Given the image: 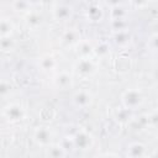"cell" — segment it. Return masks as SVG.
<instances>
[{
  "label": "cell",
  "mask_w": 158,
  "mask_h": 158,
  "mask_svg": "<svg viewBox=\"0 0 158 158\" xmlns=\"http://www.w3.org/2000/svg\"><path fill=\"white\" fill-rule=\"evenodd\" d=\"M77 53L80 56V58H84V57H90L93 53H94V46L89 42V41H85V40H80L77 44Z\"/></svg>",
  "instance_id": "obj_11"
},
{
  "label": "cell",
  "mask_w": 158,
  "mask_h": 158,
  "mask_svg": "<svg viewBox=\"0 0 158 158\" xmlns=\"http://www.w3.org/2000/svg\"><path fill=\"white\" fill-rule=\"evenodd\" d=\"M148 48L151 51H153V52L157 49V35L156 33L152 35V37L148 40Z\"/></svg>",
  "instance_id": "obj_27"
},
{
  "label": "cell",
  "mask_w": 158,
  "mask_h": 158,
  "mask_svg": "<svg viewBox=\"0 0 158 158\" xmlns=\"http://www.w3.org/2000/svg\"><path fill=\"white\" fill-rule=\"evenodd\" d=\"M95 70H96L95 62L90 57L80 58L77 62V64H75V72L81 78H89V77H91L95 73Z\"/></svg>",
  "instance_id": "obj_4"
},
{
  "label": "cell",
  "mask_w": 158,
  "mask_h": 158,
  "mask_svg": "<svg viewBox=\"0 0 158 158\" xmlns=\"http://www.w3.org/2000/svg\"><path fill=\"white\" fill-rule=\"evenodd\" d=\"M52 0H42V2H51Z\"/></svg>",
  "instance_id": "obj_30"
},
{
  "label": "cell",
  "mask_w": 158,
  "mask_h": 158,
  "mask_svg": "<svg viewBox=\"0 0 158 158\" xmlns=\"http://www.w3.org/2000/svg\"><path fill=\"white\" fill-rule=\"evenodd\" d=\"M104 16V12H102V9L99 6V5H91L89 9H88V17L91 20V21H100Z\"/></svg>",
  "instance_id": "obj_17"
},
{
  "label": "cell",
  "mask_w": 158,
  "mask_h": 158,
  "mask_svg": "<svg viewBox=\"0 0 158 158\" xmlns=\"http://www.w3.org/2000/svg\"><path fill=\"white\" fill-rule=\"evenodd\" d=\"M14 31V23L10 19H0V37L11 36Z\"/></svg>",
  "instance_id": "obj_15"
},
{
  "label": "cell",
  "mask_w": 158,
  "mask_h": 158,
  "mask_svg": "<svg viewBox=\"0 0 158 158\" xmlns=\"http://www.w3.org/2000/svg\"><path fill=\"white\" fill-rule=\"evenodd\" d=\"M25 21H26V23H27V26H28L30 28L36 30V28L41 27V25H42V16H41L38 12L30 10L28 12H26Z\"/></svg>",
  "instance_id": "obj_13"
},
{
  "label": "cell",
  "mask_w": 158,
  "mask_h": 158,
  "mask_svg": "<svg viewBox=\"0 0 158 158\" xmlns=\"http://www.w3.org/2000/svg\"><path fill=\"white\" fill-rule=\"evenodd\" d=\"M109 53H110V46L106 42H100L94 47V54L100 58L106 57Z\"/></svg>",
  "instance_id": "obj_20"
},
{
  "label": "cell",
  "mask_w": 158,
  "mask_h": 158,
  "mask_svg": "<svg viewBox=\"0 0 158 158\" xmlns=\"http://www.w3.org/2000/svg\"><path fill=\"white\" fill-rule=\"evenodd\" d=\"M73 144H74V147L75 148H78V149H81V151H86V149H89L91 146H93V137L88 133V132H85V131H79V132H77L73 137Z\"/></svg>",
  "instance_id": "obj_5"
},
{
  "label": "cell",
  "mask_w": 158,
  "mask_h": 158,
  "mask_svg": "<svg viewBox=\"0 0 158 158\" xmlns=\"http://www.w3.org/2000/svg\"><path fill=\"white\" fill-rule=\"evenodd\" d=\"M53 83H54V85H56L57 88L64 90V89H68V88L72 85V83H73V77H72L68 72H60V73H58V74L54 77Z\"/></svg>",
  "instance_id": "obj_9"
},
{
  "label": "cell",
  "mask_w": 158,
  "mask_h": 158,
  "mask_svg": "<svg viewBox=\"0 0 158 158\" xmlns=\"http://www.w3.org/2000/svg\"><path fill=\"white\" fill-rule=\"evenodd\" d=\"M30 6L31 4L28 2V0H15L12 1V7L15 11L19 12H28L30 11Z\"/></svg>",
  "instance_id": "obj_22"
},
{
  "label": "cell",
  "mask_w": 158,
  "mask_h": 158,
  "mask_svg": "<svg viewBox=\"0 0 158 158\" xmlns=\"http://www.w3.org/2000/svg\"><path fill=\"white\" fill-rule=\"evenodd\" d=\"M147 1H156V0H147Z\"/></svg>",
  "instance_id": "obj_31"
},
{
  "label": "cell",
  "mask_w": 158,
  "mask_h": 158,
  "mask_svg": "<svg viewBox=\"0 0 158 158\" xmlns=\"http://www.w3.org/2000/svg\"><path fill=\"white\" fill-rule=\"evenodd\" d=\"M121 101H122L123 107L132 111V110H136V109L142 106L144 98H143V94L141 90H138L137 88H131V89H127L122 93Z\"/></svg>",
  "instance_id": "obj_1"
},
{
  "label": "cell",
  "mask_w": 158,
  "mask_h": 158,
  "mask_svg": "<svg viewBox=\"0 0 158 158\" xmlns=\"http://www.w3.org/2000/svg\"><path fill=\"white\" fill-rule=\"evenodd\" d=\"M58 63L56 60V58L51 54H44L38 59V67L43 70V72H52L57 68Z\"/></svg>",
  "instance_id": "obj_10"
},
{
  "label": "cell",
  "mask_w": 158,
  "mask_h": 158,
  "mask_svg": "<svg viewBox=\"0 0 158 158\" xmlns=\"http://www.w3.org/2000/svg\"><path fill=\"white\" fill-rule=\"evenodd\" d=\"M12 91V86L6 80H0V98H6Z\"/></svg>",
  "instance_id": "obj_24"
},
{
  "label": "cell",
  "mask_w": 158,
  "mask_h": 158,
  "mask_svg": "<svg viewBox=\"0 0 158 158\" xmlns=\"http://www.w3.org/2000/svg\"><path fill=\"white\" fill-rule=\"evenodd\" d=\"M73 102L79 109H86L93 104V95L88 90H78L73 95Z\"/></svg>",
  "instance_id": "obj_6"
},
{
  "label": "cell",
  "mask_w": 158,
  "mask_h": 158,
  "mask_svg": "<svg viewBox=\"0 0 158 158\" xmlns=\"http://www.w3.org/2000/svg\"><path fill=\"white\" fill-rule=\"evenodd\" d=\"M15 47V41L11 36H2L0 37V49L2 52L12 51Z\"/></svg>",
  "instance_id": "obj_19"
},
{
  "label": "cell",
  "mask_w": 158,
  "mask_h": 158,
  "mask_svg": "<svg viewBox=\"0 0 158 158\" xmlns=\"http://www.w3.org/2000/svg\"><path fill=\"white\" fill-rule=\"evenodd\" d=\"M147 117H148V123H149V127H156L157 123H158V115H157V110H153L151 112L147 114Z\"/></svg>",
  "instance_id": "obj_26"
},
{
  "label": "cell",
  "mask_w": 158,
  "mask_h": 158,
  "mask_svg": "<svg viewBox=\"0 0 158 158\" xmlns=\"http://www.w3.org/2000/svg\"><path fill=\"white\" fill-rule=\"evenodd\" d=\"M110 26L114 32H117V31L126 30L128 26V22L126 21V19H115V20H111Z\"/></svg>",
  "instance_id": "obj_23"
},
{
  "label": "cell",
  "mask_w": 158,
  "mask_h": 158,
  "mask_svg": "<svg viewBox=\"0 0 158 158\" xmlns=\"http://www.w3.org/2000/svg\"><path fill=\"white\" fill-rule=\"evenodd\" d=\"M73 16V10L70 6L68 5H58L54 7L53 10V17L57 20V21H60V22H64V21H68L70 20Z\"/></svg>",
  "instance_id": "obj_8"
},
{
  "label": "cell",
  "mask_w": 158,
  "mask_h": 158,
  "mask_svg": "<svg viewBox=\"0 0 158 158\" xmlns=\"http://www.w3.org/2000/svg\"><path fill=\"white\" fill-rule=\"evenodd\" d=\"M47 156L53 157V158H59V157L67 156V151L60 144H57V146L51 144L47 147Z\"/></svg>",
  "instance_id": "obj_18"
},
{
  "label": "cell",
  "mask_w": 158,
  "mask_h": 158,
  "mask_svg": "<svg viewBox=\"0 0 158 158\" xmlns=\"http://www.w3.org/2000/svg\"><path fill=\"white\" fill-rule=\"evenodd\" d=\"M130 69V60L128 58L126 59V57H121L117 60V70L120 72H127Z\"/></svg>",
  "instance_id": "obj_25"
},
{
  "label": "cell",
  "mask_w": 158,
  "mask_h": 158,
  "mask_svg": "<svg viewBox=\"0 0 158 158\" xmlns=\"http://www.w3.org/2000/svg\"><path fill=\"white\" fill-rule=\"evenodd\" d=\"M114 40H115V43L116 44H118V46H126V44H128V42L131 40V35H130V32L127 30L117 31V32H115Z\"/></svg>",
  "instance_id": "obj_14"
},
{
  "label": "cell",
  "mask_w": 158,
  "mask_h": 158,
  "mask_svg": "<svg viewBox=\"0 0 158 158\" xmlns=\"http://www.w3.org/2000/svg\"><path fill=\"white\" fill-rule=\"evenodd\" d=\"M105 4L110 7H114V6H117V5H121L122 0H104Z\"/></svg>",
  "instance_id": "obj_29"
},
{
  "label": "cell",
  "mask_w": 158,
  "mask_h": 158,
  "mask_svg": "<svg viewBox=\"0 0 158 158\" xmlns=\"http://www.w3.org/2000/svg\"><path fill=\"white\" fill-rule=\"evenodd\" d=\"M110 17H111V20H115V19H126L127 17V11L121 5L114 6L110 10Z\"/></svg>",
  "instance_id": "obj_21"
},
{
  "label": "cell",
  "mask_w": 158,
  "mask_h": 158,
  "mask_svg": "<svg viewBox=\"0 0 158 158\" xmlns=\"http://www.w3.org/2000/svg\"><path fill=\"white\" fill-rule=\"evenodd\" d=\"M126 154L128 157H133V158H137V157H143L146 156V146L141 142H133V143H130L128 147H127V152Z\"/></svg>",
  "instance_id": "obj_12"
},
{
  "label": "cell",
  "mask_w": 158,
  "mask_h": 158,
  "mask_svg": "<svg viewBox=\"0 0 158 158\" xmlns=\"http://www.w3.org/2000/svg\"><path fill=\"white\" fill-rule=\"evenodd\" d=\"M131 1H132V4H133L136 7H144V6H147V4H148L147 0H131Z\"/></svg>",
  "instance_id": "obj_28"
},
{
  "label": "cell",
  "mask_w": 158,
  "mask_h": 158,
  "mask_svg": "<svg viewBox=\"0 0 158 158\" xmlns=\"http://www.w3.org/2000/svg\"><path fill=\"white\" fill-rule=\"evenodd\" d=\"M80 41V33L77 28H68L60 36V42L64 46H75Z\"/></svg>",
  "instance_id": "obj_7"
},
{
  "label": "cell",
  "mask_w": 158,
  "mask_h": 158,
  "mask_svg": "<svg viewBox=\"0 0 158 158\" xmlns=\"http://www.w3.org/2000/svg\"><path fill=\"white\" fill-rule=\"evenodd\" d=\"M10 1H11V2H12V1H15V0H10Z\"/></svg>",
  "instance_id": "obj_32"
},
{
  "label": "cell",
  "mask_w": 158,
  "mask_h": 158,
  "mask_svg": "<svg viewBox=\"0 0 158 158\" xmlns=\"http://www.w3.org/2000/svg\"><path fill=\"white\" fill-rule=\"evenodd\" d=\"M33 141L41 147H48L53 144V132L47 126H38L33 130Z\"/></svg>",
  "instance_id": "obj_2"
},
{
  "label": "cell",
  "mask_w": 158,
  "mask_h": 158,
  "mask_svg": "<svg viewBox=\"0 0 158 158\" xmlns=\"http://www.w3.org/2000/svg\"><path fill=\"white\" fill-rule=\"evenodd\" d=\"M2 115L11 122H19L25 118V109L17 102H11L4 107Z\"/></svg>",
  "instance_id": "obj_3"
},
{
  "label": "cell",
  "mask_w": 158,
  "mask_h": 158,
  "mask_svg": "<svg viewBox=\"0 0 158 158\" xmlns=\"http://www.w3.org/2000/svg\"><path fill=\"white\" fill-rule=\"evenodd\" d=\"M115 118L122 123H126L128 122L131 118H132V115H131V110L126 109V107H120L115 111Z\"/></svg>",
  "instance_id": "obj_16"
}]
</instances>
